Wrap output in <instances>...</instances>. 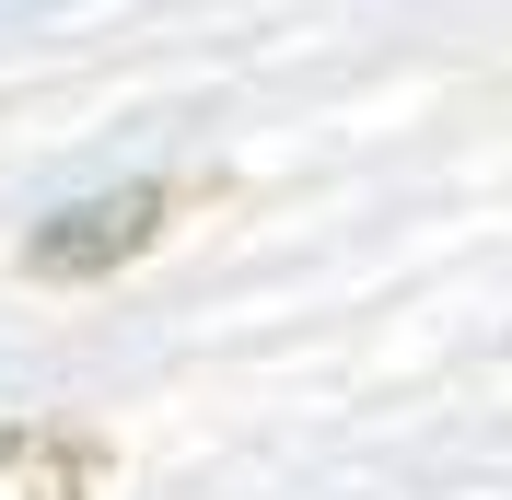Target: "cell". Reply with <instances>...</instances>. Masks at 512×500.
Wrapping results in <instances>:
<instances>
[{
	"mask_svg": "<svg viewBox=\"0 0 512 500\" xmlns=\"http://www.w3.org/2000/svg\"><path fill=\"white\" fill-rule=\"evenodd\" d=\"M105 442L94 431H0V500H94Z\"/></svg>",
	"mask_w": 512,
	"mask_h": 500,
	"instance_id": "7a4b0ae2",
	"label": "cell"
},
{
	"mask_svg": "<svg viewBox=\"0 0 512 500\" xmlns=\"http://www.w3.org/2000/svg\"><path fill=\"white\" fill-rule=\"evenodd\" d=\"M163 210H175V187H105V198H70V210H47V221L24 233V280H47V291L117 280L128 256L163 245Z\"/></svg>",
	"mask_w": 512,
	"mask_h": 500,
	"instance_id": "6da1fadb",
	"label": "cell"
}]
</instances>
